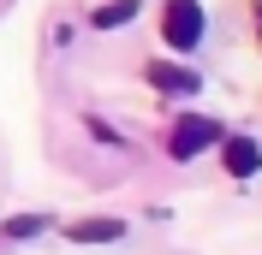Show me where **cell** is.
Returning a JSON list of instances; mask_svg holds the SVG:
<instances>
[{
	"instance_id": "cell-7",
	"label": "cell",
	"mask_w": 262,
	"mask_h": 255,
	"mask_svg": "<svg viewBox=\"0 0 262 255\" xmlns=\"http://www.w3.org/2000/svg\"><path fill=\"white\" fill-rule=\"evenodd\" d=\"M42 232V214H18V220H6V238H36Z\"/></svg>"
},
{
	"instance_id": "cell-1",
	"label": "cell",
	"mask_w": 262,
	"mask_h": 255,
	"mask_svg": "<svg viewBox=\"0 0 262 255\" xmlns=\"http://www.w3.org/2000/svg\"><path fill=\"white\" fill-rule=\"evenodd\" d=\"M161 36L173 42V48H196L203 42V6L196 0H167V12H161Z\"/></svg>"
},
{
	"instance_id": "cell-3",
	"label": "cell",
	"mask_w": 262,
	"mask_h": 255,
	"mask_svg": "<svg viewBox=\"0 0 262 255\" xmlns=\"http://www.w3.org/2000/svg\"><path fill=\"white\" fill-rule=\"evenodd\" d=\"M149 83H155V89H167V95H191L203 78H196L191 65H167V60H155V65H149Z\"/></svg>"
},
{
	"instance_id": "cell-4",
	"label": "cell",
	"mask_w": 262,
	"mask_h": 255,
	"mask_svg": "<svg viewBox=\"0 0 262 255\" xmlns=\"http://www.w3.org/2000/svg\"><path fill=\"white\" fill-rule=\"evenodd\" d=\"M227 166H232L238 178H250V172L262 166V148L250 143V137H227Z\"/></svg>"
},
{
	"instance_id": "cell-6",
	"label": "cell",
	"mask_w": 262,
	"mask_h": 255,
	"mask_svg": "<svg viewBox=\"0 0 262 255\" xmlns=\"http://www.w3.org/2000/svg\"><path fill=\"white\" fill-rule=\"evenodd\" d=\"M125 225L119 220H83V225H72V243H114Z\"/></svg>"
},
{
	"instance_id": "cell-5",
	"label": "cell",
	"mask_w": 262,
	"mask_h": 255,
	"mask_svg": "<svg viewBox=\"0 0 262 255\" xmlns=\"http://www.w3.org/2000/svg\"><path fill=\"white\" fill-rule=\"evenodd\" d=\"M131 18H137V0H107V6L90 12V24H96V30H119V24H131Z\"/></svg>"
},
{
	"instance_id": "cell-2",
	"label": "cell",
	"mask_w": 262,
	"mask_h": 255,
	"mask_svg": "<svg viewBox=\"0 0 262 255\" xmlns=\"http://www.w3.org/2000/svg\"><path fill=\"white\" fill-rule=\"evenodd\" d=\"M209 143H221V125H214V119H179V125H173V137H167V148H173L179 160L203 155Z\"/></svg>"
}]
</instances>
